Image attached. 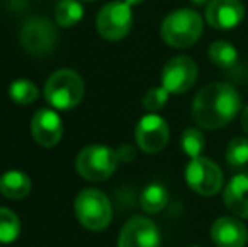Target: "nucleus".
<instances>
[{"label": "nucleus", "instance_id": "412c9836", "mask_svg": "<svg viewBox=\"0 0 248 247\" xmlns=\"http://www.w3.org/2000/svg\"><path fill=\"white\" fill-rule=\"evenodd\" d=\"M20 235V220L12 210L0 207V242L9 244Z\"/></svg>", "mask_w": 248, "mask_h": 247}, {"label": "nucleus", "instance_id": "cd10ccee", "mask_svg": "<svg viewBox=\"0 0 248 247\" xmlns=\"http://www.w3.org/2000/svg\"><path fill=\"white\" fill-rule=\"evenodd\" d=\"M85 2H93V0H85Z\"/></svg>", "mask_w": 248, "mask_h": 247}, {"label": "nucleus", "instance_id": "4468645a", "mask_svg": "<svg viewBox=\"0 0 248 247\" xmlns=\"http://www.w3.org/2000/svg\"><path fill=\"white\" fill-rule=\"evenodd\" d=\"M211 239L218 247H243L248 229L238 217H219L211 225Z\"/></svg>", "mask_w": 248, "mask_h": 247}, {"label": "nucleus", "instance_id": "20e7f679", "mask_svg": "<svg viewBox=\"0 0 248 247\" xmlns=\"http://www.w3.org/2000/svg\"><path fill=\"white\" fill-rule=\"evenodd\" d=\"M75 214L83 227L98 232L110 225L113 212L110 200L103 191L86 188L75 198Z\"/></svg>", "mask_w": 248, "mask_h": 247}, {"label": "nucleus", "instance_id": "6ab92c4d", "mask_svg": "<svg viewBox=\"0 0 248 247\" xmlns=\"http://www.w3.org/2000/svg\"><path fill=\"white\" fill-rule=\"evenodd\" d=\"M83 5L78 0H59L54 9L56 24L61 27H73L83 19Z\"/></svg>", "mask_w": 248, "mask_h": 247}, {"label": "nucleus", "instance_id": "6e6552de", "mask_svg": "<svg viewBox=\"0 0 248 247\" xmlns=\"http://www.w3.org/2000/svg\"><path fill=\"white\" fill-rule=\"evenodd\" d=\"M186 183L201 197H215L223 188V173L215 161L198 156L187 163Z\"/></svg>", "mask_w": 248, "mask_h": 247}, {"label": "nucleus", "instance_id": "1a4fd4ad", "mask_svg": "<svg viewBox=\"0 0 248 247\" xmlns=\"http://www.w3.org/2000/svg\"><path fill=\"white\" fill-rule=\"evenodd\" d=\"M198 80V65L189 56H174L164 65L160 85L172 95L186 93Z\"/></svg>", "mask_w": 248, "mask_h": 247}, {"label": "nucleus", "instance_id": "423d86ee", "mask_svg": "<svg viewBox=\"0 0 248 247\" xmlns=\"http://www.w3.org/2000/svg\"><path fill=\"white\" fill-rule=\"evenodd\" d=\"M134 24L132 5L124 0L108 2L96 16V31L107 41H120L130 33Z\"/></svg>", "mask_w": 248, "mask_h": 247}, {"label": "nucleus", "instance_id": "dca6fc26", "mask_svg": "<svg viewBox=\"0 0 248 247\" xmlns=\"http://www.w3.org/2000/svg\"><path fill=\"white\" fill-rule=\"evenodd\" d=\"M31 178L22 171H7L0 176V193L10 200H22L31 193Z\"/></svg>", "mask_w": 248, "mask_h": 247}, {"label": "nucleus", "instance_id": "f257e3e1", "mask_svg": "<svg viewBox=\"0 0 248 247\" xmlns=\"http://www.w3.org/2000/svg\"><path fill=\"white\" fill-rule=\"evenodd\" d=\"M242 110V97L228 83H209L196 93L193 119L199 127L216 131L228 125Z\"/></svg>", "mask_w": 248, "mask_h": 247}, {"label": "nucleus", "instance_id": "a211bd4d", "mask_svg": "<svg viewBox=\"0 0 248 247\" xmlns=\"http://www.w3.org/2000/svg\"><path fill=\"white\" fill-rule=\"evenodd\" d=\"M169 203V193L162 185H149L144 188L140 195V207L147 214H159Z\"/></svg>", "mask_w": 248, "mask_h": 247}, {"label": "nucleus", "instance_id": "aec40b11", "mask_svg": "<svg viewBox=\"0 0 248 247\" xmlns=\"http://www.w3.org/2000/svg\"><path fill=\"white\" fill-rule=\"evenodd\" d=\"M9 97L19 105H29L37 100L39 90H37L36 83H32L31 80L20 78L9 85Z\"/></svg>", "mask_w": 248, "mask_h": 247}, {"label": "nucleus", "instance_id": "39448f33", "mask_svg": "<svg viewBox=\"0 0 248 247\" xmlns=\"http://www.w3.org/2000/svg\"><path fill=\"white\" fill-rule=\"evenodd\" d=\"M118 165V154L108 146L92 144L81 149L75 161L76 171L86 181H105L115 173Z\"/></svg>", "mask_w": 248, "mask_h": 247}, {"label": "nucleus", "instance_id": "2eb2a0df", "mask_svg": "<svg viewBox=\"0 0 248 247\" xmlns=\"http://www.w3.org/2000/svg\"><path fill=\"white\" fill-rule=\"evenodd\" d=\"M225 207L238 218H248V175L240 173L225 188Z\"/></svg>", "mask_w": 248, "mask_h": 247}, {"label": "nucleus", "instance_id": "f3484780", "mask_svg": "<svg viewBox=\"0 0 248 247\" xmlns=\"http://www.w3.org/2000/svg\"><path fill=\"white\" fill-rule=\"evenodd\" d=\"M208 56L213 65L221 69H233L238 65V51L228 41H215L209 46Z\"/></svg>", "mask_w": 248, "mask_h": 247}, {"label": "nucleus", "instance_id": "0eeeda50", "mask_svg": "<svg viewBox=\"0 0 248 247\" xmlns=\"http://www.w3.org/2000/svg\"><path fill=\"white\" fill-rule=\"evenodd\" d=\"M20 46L36 58H46L54 51L58 44V33L44 17H34L29 19L20 29Z\"/></svg>", "mask_w": 248, "mask_h": 247}, {"label": "nucleus", "instance_id": "ddd939ff", "mask_svg": "<svg viewBox=\"0 0 248 247\" xmlns=\"http://www.w3.org/2000/svg\"><path fill=\"white\" fill-rule=\"evenodd\" d=\"M31 132H32L34 141L43 148H54L59 144L64 132L62 119L58 112L51 109H41L34 114L31 120Z\"/></svg>", "mask_w": 248, "mask_h": 247}, {"label": "nucleus", "instance_id": "7ed1b4c3", "mask_svg": "<svg viewBox=\"0 0 248 247\" xmlns=\"http://www.w3.org/2000/svg\"><path fill=\"white\" fill-rule=\"evenodd\" d=\"M85 97V82L78 71L62 68L54 71L44 85V99L58 110H71Z\"/></svg>", "mask_w": 248, "mask_h": 247}, {"label": "nucleus", "instance_id": "bb28decb", "mask_svg": "<svg viewBox=\"0 0 248 247\" xmlns=\"http://www.w3.org/2000/svg\"><path fill=\"white\" fill-rule=\"evenodd\" d=\"M124 2H127L128 5H139V3H142V2H145V0H124Z\"/></svg>", "mask_w": 248, "mask_h": 247}, {"label": "nucleus", "instance_id": "a878e982", "mask_svg": "<svg viewBox=\"0 0 248 247\" xmlns=\"http://www.w3.org/2000/svg\"><path fill=\"white\" fill-rule=\"evenodd\" d=\"M209 2L211 0H191V3H194V5H208Z\"/></svg>", "mask_w": 248, "mask_h": 247}, {"label": "nucleus", "instance_id": "5701e85b", "mask_svg": "<svg viewBox=\"0 0 248 247\" xmlns=\"http://www.w3.org/2000/svg\"><path fill=\"white\" fill-rule=\"evenodd\" d=\"M204 146H206L204 135H202V132L198 131V129L189 127L181 135V148H183V151L186 152L191 159L201 156L202 151H204Z\"/></svg>", "mask_w": 248, "mask_h": 247}, {"label": "nucleus", "instance_id": "b1692460", "mask_svg": "<svg viewBox=\"0 0 248 247\" xmlns=\"http://www.w3.org/2000/svg\"><path fill=\"white\" fill-rule=\"evenodd\" d=\"M169 95L170 93L164 88L162 85L160 86H154V88L147 90V93L142 99V105L144 109L147 110L149 114H157L159 110H162L166 107V103L169 102Z\"/></svg>", "mask_w": 248, "mask_h": 247}, {"label": "nucleus", "instance_id": "f03ea898", "mask_svg": "<svg viewBox=\"0 0 248 247\" xmlns=\"http://www.w3.org/2000/svg\"><path fill=\"white\" fill-rule=\"evenodd\" d=\"M202 17L193 9H177L164 17L160 36L170 48L186 49L196 44L202 34Z\"/></svg>", "mask_w": 248, "mask_h": 247}, {"label": "nucleus", "instance_id": "9d476101", "mask_svg": "<svg viewBox=\"0 0 248 247\" xmlns=\"http://www.w3.org/2000/svg\"><path fill=\"white\" fill-rule=\"evenodd\" d=\"M135 141L144 152L155 154L169 142V124L157 114L144 115L135 127Z\"/></svg>", "mask_w": 248, "mask_h": 247}, {"label": "nucleus", "instance_id": "f8f14e48", "mask_svg": "<svg viewBox=\"0 0 248 247\" xmlns=\"http://www.w3.org/2000/svg\"><path fill=\"white\" fill-rule=\"evenodd\" d=\"M206 22L213 29H235L245 19V7L240 0H211L206 5Z\"/></svg>", "mask_w": 248, "mask_h": 247}, {"label": "nucleus", "instance_id": "393cba45", "mask_svg": "<svg viewBox=\"0 0 248 247\" xmlns=\"http://www.w3.org/2000/svg\"><path fill=\"white\" fill-rule=\"evenodd\" d=\"M242 127H243V131H245V134L248 135V107L242 114Z\"/></svg>", "mask_w": 248, "mask_h": 247}, {"label": "nucleus", "instance_id": "9b49d317", "mask_svg": "<svg viewBox=\"0 0 248 247\" xmlns=\"http://www.w3.org/2000/svg\"><path fill=\"white\" fill-rule=\"evenodd\" d=\"M118 247H160V232L149 218L132 217L122 227Z\"/></svg>", "mask_w": 248, "mask_h": 247}, {"label": "nucleus", "instance_id": "4be33fe9", "mask_svg": "<svg viewBox=\"0 0 248 247\" xmlns=\"http://www.w3.org/2000/svg\"><path fill=\"white\" fill-rule=\"evenodd\" d=\"M226 163L230 168L242 169L248 165V139L247 137H235L230 141L226 148Z\"/></svg>", "mask_w": 248, "mask_h": 247}, {"label": "nucleus", "instance_id": "c85d7f7f", "mask_svg": "<svg viewBox=\"0 0 248 247\" xmlns=\"http://www.w3.org/2000/svg\"><path fill=\"white\" fill-rule=\"evenodd\" d=\"M191 247H201V246H191Z\"/></svg>", "mask_w": 248, "mask_h": 247}]
</instances>
